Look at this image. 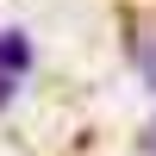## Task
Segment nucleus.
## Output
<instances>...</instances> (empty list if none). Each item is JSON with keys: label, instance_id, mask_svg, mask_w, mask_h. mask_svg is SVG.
Listing matches in <instances>:
<instances>
[{"label": "nucleus", "instance_id": "obj_1", "mask_svg": "<svg viewBox=\"0 0 156 156\" xmlns=\"http://www.w3.org/2000/svg\"><path fill=\"white\" fill-rule=\"evenodd\" d=\"M25 56H31V44H25L19 31H0V69L19 75V69H25Z\"/></svg>", "mask_w": 156, "mask_h": 156}, {"label": "nucleus", "instance_id": "obj_2", "mask_svg": "<svg viewBox=\"0 0 156 156\" xmlns=\"http://www.w3.org/2000/svg\"><path fill=\"white\" fill-rule=\"evenodd\" d=\"M137 62H144V81L156 87V37H144V44H137Z\"/></svg>", "mask_w": 156, "mask_h": 156}, {"label": "nucleus", "instance_id": "obj_3", "mask_svg": "<svg viewBox=\"0 0 156 156\" xmlns=\"http://www.w3.org/2000/svg\"><path fill=\"white\" fill-rule=\"evenodd\" d=\"M144 144H150V156H156V125H150V137H144Z\"/></svg>", "mask_w": 156, "mask_h": 156}, {"label": "nucleus", "instance_id": "obj_4", "mask_svg": "<svg viewBox=\"0 0 156 156\" xmlns=\"http://www.w3.org/2000/svg\"><path fill=\"white\" fill-rule=\"evenodd\" d=\"M6 94H12V87H6V81H0V100H6Z\"/></svg>", "mask_w": 156, "mask_h": 156}]
</instances>
